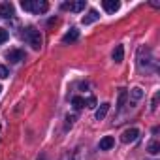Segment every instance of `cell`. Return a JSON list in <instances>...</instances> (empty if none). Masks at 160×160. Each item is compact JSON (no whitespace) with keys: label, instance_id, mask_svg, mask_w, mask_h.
<instances>
[{"label":"cell","instance_id":"5bb4252c","mask_svg":"<svg viewBox=\"0 0 160 160\" xmlns=\"http://www.w3.org/2000/svg\"><path fill=\"white\" fill-rule=\"evenodd\" d=\"M122 58H124V47L122 45H117L115 51H113V60L115 62H122Z\"/></svg>","mask_w":160,"mask_h":160},{"label":"cell","instance_id":"9c48e42d","mask_svg":"<svg viewBox=\"0 0 160 160\" xmlns=\"http://www.w3.org/2000/svg\"><path fill=\"white\" fill-rule=\"evenodd\" d=\"M113 145H115V139H113L111 136H106V138H102V139H100V143H98L100 151H109Z\"/></svg>","mask_w":160,"mask_h":160},{"label":"cell","instance_id":"ba28073f","mask_svg":"<svg viewBox=\"0 0 160 160\" xmlns=\"http://www.w3.org/2000/svg\"><path fill=\"white\" fill-rule=\"evenodd\" d=\"M77 38H79V30H77V28H70V30L62 36V42H64V43H72V42H75Z\"/></svg>","mask_w":160,"mask_h":160},{"label":"cell","instance_id":"277c9868","mask_svg":"<svg viewBox=\"0 0 160 160\" xmlns=\"http://www.w3.org/2000/svg\"><path fill=\"white\" fill-rule=\"evenodd\" d=\"M6 58H8L10 62L17 64V62H21V60H25V53H23L21 49H12V51L6 53Z\"/></svg>","mask_w":160,"mask_h":160},{"label":"cell","instance_id":"7c38bea8","mask_svg":"<svg viewBox=\"0 0 160 160\" xmlns=\"http://www.w3.org/2000/svg\"><path fill=\"white\" fill-rule=\"evenodd\" d=\"M98 19H100L98 12H96V10H91V12L83 17V25H91V23H94V21H98Z\"/></svg>","mask_w":160,"mask_h":160},{"label":"cell","instance_id":"52a82bcc","mask_svg":"<svg viewBox=\"0 0 160 160\" xmlns=\"http://www.w3.org/2000/svg\"><path fill=\"white\" fill-rule=\"evenodd\" d=\"M102 6H104V10H106L108 13H115V12L121 8V4L117 2V0H104Z\"/></svg>","mask_w":160,"mask_h":160},{"label":"cell","instance_id":"30bf717a","mask_svg":"<svg viewBox=\"0 0 160 160\" xmlns=\"http://www.w3.org/2000/svg\"><path fill=\"white\" fill-rule=\"evenodd\" d=\"M0 15H2V17H12L13 15V6L10 4V2H2V4H0Z\"/></svg>","mask_w":160,"mask_h":160},{"label":"cell","instance_id":"8fae6325","mask_svg":"<svg viewBox=\"0 0 160 160\" xmlns=\"http://www.w3.org/2000/svg\"><path fill=\"white\" fill-rule=\"evenodd\" d=\"M87 156H89L87 147H77L75 152H73V156H72V160H87Z\"/></svg>","mask_w":160,"mask_h":160},{"label":"cell","instance_id":"e0dca14e","mask_svg":"<svg viewBox=\"0 0 160 160\" xmlns=\"http://www.w3.org/2000/svg\"><path fill=\"white\" fill-rule=\"evenodd\" d=\"M147 151H149L151 154H158V152H160V143H158V141H151L149 147H147Z\"/></svg>","mask_w":160,"mask_h":160},{"label":"cell","instance_id":"cb8c5ba5","mask_svg":"<svg viewBox=\"0 0 160 160\" xmlns=\"http://www.w3.org/2000/svg\"><path fill=\"white\" fill-rule=\"evenodd\" d=\"M60 160H70V154H64V156H62Z\"/></svg>","mask_w":160,"mask_h":160},{"label":"cell","instance_id":"ffe728a7","mask_svg":"<svg viewBox=\"0 0 160 160\" xmlns=\"http://www.w3.org/2000/svg\"><path fill=\"white\" fill-rule=\"evenodd\" d=\"M8 38H10L8 30H6V28H0V43H4V42H6Z\"/></svg>","mask_w":160,"mask_h":160},{"label":"cell","instance_id":"5b68a950","mask_svg":"<svg viewBox=\"0 0 160 160\" xmlns=\"http://www.w3.org/2000/svg\"><path fill=\"white\" fill-rule=\"evenodd\" d=\"M138 136H139V130L138 128H128V130H124L122 132V143H132V141H136L138 139Z\"/></svg>","mask_w":160,"mask_h":160},{"label":"cell","instance_id":"ac0fdd59","mask_svg":"<svg viewBox=\"0 0 160 160\" xmlns=\"http://www.w3.org/2000/svg\"><path fill=\"white\" fill-rule=\"evenodd\" d=\"M124 100H126V91L122 89V91L119 92V102H117V108H119V109H121V108L124 106Z\"/></svg>","mask_w":160,"mask_h":160},{"label":"cell","instance_id":"2e32d148","mask_svg":"<svg viewBox=\"0 0 160 160\" xmlns=\"http://www.w3.org/2000/svg\"><path fill=\"white\" fill-rule=\"evenodd\" d=\"M130 96H132V100H136V102H138V100H141V98H143V91H141L139 87H134V89L130 91Z\"/></svg>","mask_w":160,"mask_h":160},{"label":"cell","instance_id":"d4e9b609","mask_svg":"<svg viewBox=\"0 0 160 160\" xmlns=\"http://www.w3.org/2000/svg\"><path fill=\"white\" fill-rule=\"evenodd\" d=\"M0 91H2V89H0Z\"/></svg>","mask_w":160,"mask_h":160},{"label":"cell","instance_id":"4fadbf2b","mask_svg":"<svg viewBox=\"0 0 160 160\" xmlns=\"http://www.w3.org/2000/svg\"><path fill=\"white\" fill-rule=\"evenodd\" d=\"M108 109H109V104H102L98 109H96V113H94V117H96V121H102L106 115H108Z\"/></svg>","mask_w":160,"mask_h":160},{"label":"cell","instance_id":"7a4b0ae2","mask_svg":"<svg viewBox=\"0 0 160 160\" xmlns=\"http://www.w3.org/2000/svg\"><path fill=\"white\" fill-rule=\"evenodd\" d=\"M23 38L27 40V43L32 47V49H42V43H43V38H42V34H40V30H36V28H32V27H28V28H25V32H23Z\"/></svg>","mask_w":160,"mask_h":160},{"label":"cell","instance_id":"d6986e66","mask_svg":"<svg viewBox=\"0 0 160 160\" xmlns=\"http://www.w3.org/2000/svg\"><path fill=\"white\" fill-rule=\"evenodd\" d=\"M73 121H75V115H68V117H66V126H64V128L70 130V128L73 126Z\"/></svg>","mask_w":160,"mask_h":160},{"label":"cell","instance_id":"44dd1931","mask_svg":"<svg viewBox=\"0 0 160 160\" xmlns=\"http://www.w3.org/2000/svg\"><path fill=\"white\" fill-rule=\"evenodd\" d=\"M158 98H160V94H158V92H154L152 102H151V111H154V109H156V106H158Z\"/></svg>","mask_w":160,"mask_h":160},{"label":"cell","instance_id":"603a6c76","mask_svg":"<svg viewBox=\"0 0 160 160\" xmlns=\"http://www.w3.org/2000/svg\"><path fill=\"white\" fill-rule=\"evenodd\" d=\"M94 106H96V100L94 98H89L87 100V108H94Z\"/></svg>","mask_w":160,"mask_h":160},{"label":"cell","instance_id":"3957f363","mask_svg":"<svg viewBox=\"0 0 160 160\" xmlns=\"http://www.w3.org/2000/svg\"><path fill=\"white\" fill-rule=\"evenodd\" d=\"M21 8L27 12H34V13H45L49 10V4L45 0H23Z\"/></svg>","mask_w":160,"mask_h":160},{"label":"cell","instance_id":"8992f818","mask_svg":"<svg viewBox=\"0 0 160 160\" xmlns=\"http://www.w3.org/2000/svg\"><path fill=\"white\" fill-rule=\"evenodd\" d=\"M64 10H70V12H81L85 10V0H77V2H70V4H62Z\"/></svg>","mask_w":160,"mask_h":160},{"label":"cell","instance_id":"9a60e30c","mask_svg":"<svg viewBox=\"0 0 160 160\" xmlns=\"http://www.w3.org/2000/svg\"><path fill=\"white\" fill-rule=\"evenodd\" d=\"M72 106H73L75 109H81V108H85V100H83L81 96H73V98H72Z\"/></svg>","mask_w":160,"mask_h":160},{"label":"cell","instance_id":"6da1fadb","mask_svg":"<svg viewBox=\"0 0 160 160\" xmlns=\"http://www.w3.org/2000/svg\"><path fill=\"white\" fill-rule=\"evenodd\" d=\"M138 66L139 70H145V72H151L154 68V58H152V53L149 47L141 45L138 49Z\"/></svg>","mask_w":160,"mask_h":160},{"label":"cell","instance_id":"7402d4cb","mask_svg":"<svg viewBox=\"0 0 160 160\" xmlns=\"http://www.w3.org/2000/svg\"><path fill=\"white\" fill-rule=\"evenodd\" d=\"M10 73H8V68L6 66H0V79H6Z\"/></svg>","mask_w":160,"mask_h":160}]
</instances>
